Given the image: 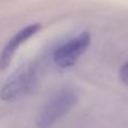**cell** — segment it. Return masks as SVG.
Listing matches in <instances>:
<instances>
[{
  "label": "cell",
  "instance_id": "cell-2",
  "mask_svg": "<svg viewBox=\"0 0 128 128\" xmlns=\"http://www.w3.org/2000/svg\"><path fill=\"white\" fill-rule=\"evenodd\" d=\"M78 94L72 89H63L58 91L40 110L36 125L38 128H50L68 115L76 104Z\"/></svg>",
  "mask_w": 128,
  "mask_h": 128
},
{
  "label": "cell",
  "instance_id": "cell-3",
  "mask_svg": "<svg viewBox=\"0 0 128 128\" xmlns=\"http://www.w3.org/2000/svg\"><path fill=\"white\" fill-rule=\"evenodd\" d=\"M91 43L89 32H82L80 35L68 40L55 50L53 61L60 68H70L79 60V58L88 50Z\"/></svg>",
  "mask_w": 128,
  "mask_h": 128
},
{
  "label": "cell",
  "instance_id": "cell-4",
  "mask_svg": "<svg viewBox=\"0 0 128 128\" xmlns=\"http://www.w3.org/2000/svg\"><path fill=\"white\" fill-rule=\"evenodd\" d=\"M40 28H42V26L38 22L28 25L22 29H20L17 34H15V36H12L9 40V42L6 44V46L4 47L1 54H0V70H4L8 68L15 53L20 47V45L24 44L30 37H33L35 34H37L40 30Z\"/></svg>",
  "mask_w": 128,
  "mask_h": 128
},
{
  "label": "cell",
  "instance_id": "cell-1",
  "mask_svg": "<svg viewBox=\"0 0 128 128\" xmlns=\"http://www.w3.org/2000/svg\"><path fill=\"white\" fill-rule=\"evenodd\" d=\"M38 66L35 63H26L18 68L7 79L0 90L2 101H15L30 92L37 83Z\"/></svg>",
  "mask_w": 128,
  "mask_h": 128
},
{
  "label": "cell",
  "instance_id": "cell-5",
  "mask_svg": "<svg viewBox=\"0 0 128 128\" xmlns=\"http://www.w3.org/2000/svg\"><path fill=\"white\" fill-rule=\"evenodd\" d=\"M119 76L122 83L128 86V62H126L119 70Z\"/></svg>",
  "mask_w": 128,
  "mask_h": 128
}]
</instances>
